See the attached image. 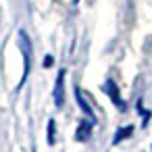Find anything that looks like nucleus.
<instances>
[{"mask_svg": "<svg viewBox=\"0 0 152 152\" xmlns=\"http://www.w3.org/2000/svg\"><path fill=\"white\" fill-rule=\"evenodd\" d=\"M52 63H54V58H52L50 54H48V56H44V67H50Z\"/></svg>", "mask_w": 152, "mask_h": 152, "instance_id": "obj_8", "label": "nucleus"}, {"mask_svg": "<svg viewBox=\"0 0 152 152\" xmlns=\"http://www.w3.org/2000/svg\"><path fill=\"white\" fill-rule=\"evenodd\" d=\"M17 44L21 48V54H23V75H21V81L17 83V90H21V86L25 83V79L29 75V69H31V40L23 29L17 34Z\"/></svg>", "mask_w": 152, "mask_h": 152, "instance_id": "obj_1", "label": "nucleus"}, {"mask_svg": "<svg viewBox=\"0 0 152 152\" xmlns=\"http://www.w3.org/2000/svg\"><path fill=\"white\" fill-rule=\"evenodd\" d=\"M75 100H77V104H79V108L86 113V117H88V121H92V123H96V115H94V110H92V106L88 104V100H86V96L81 94V90L79 88H75Z\"/></svg>", "mask_w": 152, "mask_h": 152, "instance_id": "obj_4", "label": "nucleus"}, {"mask_svg": "<svg viewBox=\"0 0 152 152\" xmlns=\"http://www.w3.org/2000/svg\"><path fill=\"white\" fill-rule=\"evenodd\" d=\"M102 90L110 96L113 104H115L119 110H125V102H123V98H121V94H119V88H117V83H115L113 79H106V81H104V86H102Z\"/></svg>", "mask_w": 152, "mask_h": 152, "instance_id": "obj_3", "label": "nucleus"}, {"mask_svg": "<svg viewBox=\"0 0 152 152\" xmlns=\"http://www.w3.org/2000/svg\"><path fill=\"white\" fill-rule=\"evenodd\" d=\"M131 133H133V125H127V127H121V129H117V133H115V137H113V146L121 144V142H123V140H127Z\"/></svg>", "mask_w": 152, "mask_h": 152, "instance_id": "obj_6", "label": "nucleus"}, {"mask_svg": "<svg viewBox=\"0 0 152 152\" xmlns=\"http://www.w3.org/2000/svg\"><path fill=\"white\" fill-rule=\"evenodd\" d=\"M92 127H94V123H92V121L81 123V125L77 127L75 140H77V142H88V140H90V135H92Z\"/></svg>", "mask_w": 152, "mask_h": 152, "instance_id": "obj_5", "label": "nucleus"}, {"mask_svg": "<svg viewBox=\"0 0 152 152\" xmlns=\"http://www.w3.org/2000/svg\"><path fill=\"white\" fill-rule=\"evenodd\" d=\"M73 2H79V0H73Z\"/></svg>", "mask_w": 152, "mask_h": 152, "instance_id": "obj_9", "label": "nucleus"}, {"mask_svg": "<svg viewBox=\"0 0 152 152\" xmlns=\"http://www.w3.org/2000/svg\"><path fill=\"white\" fill-rule=\"evenodd\" d=\"M54 142H56V121L50 119V121H48V144L52 146Z\"/></svg>", "mask_w": 152, "mask_h": 152, "instance_id": "obj_7", "label": "nucleus"}, {"mask_svg": "<svg viewBox=\"0 0 152 152\" xmlns=\"http://www.w3.org/2000/svg\"><path fill=\"white\" fill-rule=\"evenodd\" d=\"M65 75H67V71H65V69H61V71H58V75H56L54 90H52V98H54L56 108H63V104H65Z\"/></svg>", "mask_w": 152, "mask_h": 152, "instance_id": "obj_2", "label": "nucleus"}]
</instances>
